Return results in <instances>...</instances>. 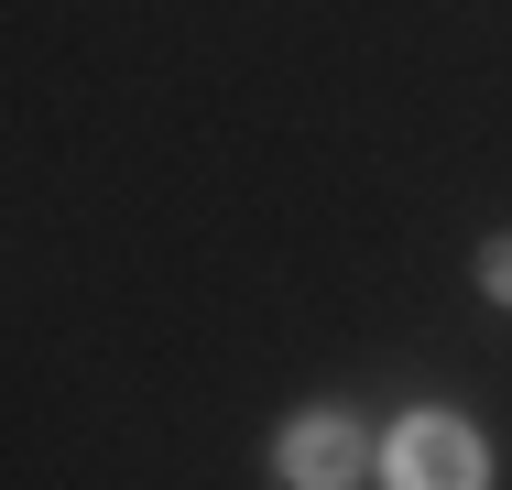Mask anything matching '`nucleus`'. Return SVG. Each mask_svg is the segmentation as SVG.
I'll list each match as a JSON object with an SVG mask.
<instances>
[{"label": "nucleus", "instance_id": "obj_2", "mask_svg": "<svg viewBox=\"0 0 512 490\" xmlns=\"http://www.w3.org/2000/svg\"><path fill=\"white\" fill-rule=\"evenodd\" d=\"M284 480L295 490H349L360 480V436H349L338 414H306V425L284 436Z\"/></svg>", "mask_w": 512, "mask_h": 490}, {"label": "nucleus", "instance_id": "obj_1", "mask_svg": "<svg viewBox=\"0 0 512 490\" xmlns=\"http://www.w3.org/2000/svg\"><path fill=\"white\" fill-rule=\"evenodd\" d=\"M393 490H480V436L447 414H414L393 436Z\"/></svg>", "mask_w": 512, "mask_h": 490}, {"label": "nucleus", "instance_id": "obj_3", "mask_svg": "<svg viewBox=\"0 0 512 490\" xmlns=\"http://www.w3.org/2000/svg\"><path fill=\"white\" fill-rule=\"evenodd\" d=\"M480 284H491V294L512 305V240H491V262H480Z\"/></svg>", "mask_w": 512, "mask_h": 490}]
</instances>
